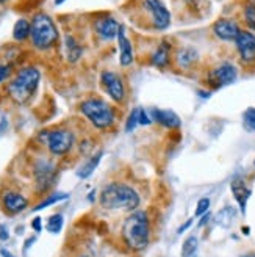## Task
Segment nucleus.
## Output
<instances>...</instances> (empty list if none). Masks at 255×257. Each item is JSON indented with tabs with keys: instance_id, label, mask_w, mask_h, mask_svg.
<instances>
[{
	"instance_id": "nucleus-36",
	"label": "nucleus",
	"mask_w": 255,
	"mask_h": 257,
	"mask_svg": "<svg viewBox=\"0 0 255 257\" xmlns=\"http://www.w3.org/2000/svg\"><path fill=\"white\" fill-rule=\"evenodd\" d=\"M210 216H211L210 213H203V218H202V220L199 221V227H200V226H203V224H205V223H207V221L210 220Z\"/></svg>"
},
{
	"instance_id": "nucleus-19",
	"label": "nucleus",
	"mask_w": 255,
	"mask_h": 257,
	"mask_svg": "<svg viewBox=\"0 0 255 257\" xmlns=\"http://www.w3.org/2000/svg\"><path fill=\"white\" fill-rule=\"evenodd\" d=\"M30 32H32V24L27 19H19L15 24V29H13V38L19 43L27 41L30 38Z\"/></svg>"
},
{
	"instance_id": "nucleus-4",
	"label": "nucleus",
	"mask_w": 255,
	"mask_h": 257,
	"mask_svg": "<svg viewBox=\"0 0 255 257\" xmlns=\"http://www.w3.org/2000/svg\"><path fill=\"white\" fill-rule=\"evenodd\" d=\"M32 32H30V41L38 50H49L58 43V29L46 13H38L32 19Z\"/></svg>"
},
{
	"instance_id": "nucleus-1",
	"label": "nucleus",
	"mask_w": 255,
	"mask_h": 257,
	"mask_svg": "<svg viewBox=\"0 0 255 257\" xmlns=\"http://www.w3.org/2000/svg\"><path fill=\"white\" fill-rule=\"evenodd\" d=\"M41 82V72L35 66H27L18 71L15 79H11L7 91L8 96L19 105H25L36 93L38 85Z\"/></svg>"
},
{
	"instance_id": "nucleus-32",
	"label": "nucleus",
	"mask_w": 255,
	"mask_h": 257,
	"mask_svg": "<svg viewBox=\"0 0 255 257\" xmlns=\"http://www.w3.org/2000/svg\"><path fill=\"white\" fill-rule=\"evenodd\" d=\"M150 122H152V118L147 114V111L139 108V125H149Z\"/></svg>"
},
{
	"instance_id": "nucleus-29",
	"label": "nucleus",
	"mask_w": 255,
	"mask_h": 257,
	"mask_svg": "<svg viewBox=\"0 0 255 257\" xmlns=\"http://www.w3.org/2000/svg\"><path fill=\"white\" fill-rule=\"evenodd\" d=\"M244 21L252 30H255V4H247L244 8Z\"/></svg>"
},
{
	"instance_id": "nucleus-21",
	"label": "nucleus",
	"mask_w": 255,
	"mask_h": 257,
	"mask_svg": "<svg viewBox=\"0 0 255 257\" xmlns=\"http://www.w3.org/2000/svg\"><path fill=\"white\" fill-rule=\"evenodd\" d=\"M196 60H197V52L191 47L180 49L177 54V63H178V66H182V68H189Z\"/></svg>"
},
{
	"instance_id": "nucleus-35",
	"label": "nucleus",
	"mask_w": 255,
	"mask_h": 257,
	"mask_svg": "<svg viewBox=\"0 0 255 257\" xmlns=\"http://www.w3.org/2000/svg\"><path fill=\"white\" fill-rule=\"evenodd\" d=\"M191 224H193V220H188V221H186L185 224H182L180 227H178V230H177V232H178V234H183L185 230H186V229H188V227H189Z\"/></svg>"
},
{
	"instance_id": "nucleus-43",
	"label": "nucleus",
	"mask_w": 255,
	"mask_h": 257,
	"mask_svg": "<svg viewBox=\"0 0 255 257\" xmlns=\"http://www.w3.org/2000/svg\"><path fill=\"white\" fill-rule=\"evenodd\" d=\"M253 165H255V160H253Z\"/></svg>"
},
{
	"instance_id": "nucleus-6",
	"label": "nucleus",
	"mask_w": 255,
	"mask_h": 257,
	"mask_svg": "<svg viewBox=\"0 0 255 257\" xmlns=\"http://www.w3.org/2000/svg\"><path fill=\"white\" fill-rule=\"evenodd\" d=\"M44 143L47 145L49 151L54 156H66V154L72 149L74 146V134L68 128H54V131H47L43 134Z\"/></svg>"
},
{
	"instance_id": "nucleus-18",
	"label": "nucleus",
	"mask_w": 255,
	"mask_h": 257,
	"mask_svg": "<svg viewBox=\"0 0 255 257\" xmlns=\"http://www.w3.org/2000/svg\"><path fill=\"white\" fill-rule=\"evenodd\" d=\"M171 58V44L168 41H161L157 50L150 57V64L155 68H166Z\"/></svg>"
},
{
	"instance_id": "nucleus-39",
	"label": "nucleus",
	"mask_w": 255,
	"mask_h": 257,
	"mask_svg": "<svg viewBox=\"0 0 255 257\" xmlns=\"http://www.w3.org/2000/svg\"><path fill=\"white\" fill-rule=\"evenodd\" d=\"M243 234H246V235L249 234V227H246V226L243 227Z\"/></svg>"
},
{
	"instance_id": "nucleus-42",
	"label": "nucleus",
	"mask_w": 255,
	"mask_h": 257,
	"mask_svg": "<svg viewBox=\"0 0 255 257\" xmlns=\"http://www.w3.org/2000/svg\"><path fill=\"white\" fill-rule=\"evenodd\" d=\"M185 2H188V4H191V2H194V0H185Z\"/></svg>"
},
{
	"instance_id": "nucleus-41",
	"label": "nucleus",
	"mask_w": 255,
	"mask_h": 257,
	"mask_svg": "<svg viewBox=\"0 0 255 257\" xmlns=\"http://www.w3.org/2000/svg\"><path fill=\"white\" fill-rule=\"evenodd\" d=\"M5 2H8V0H0V5H2V4H5Z\"/></svg>"
},
{
	"instance_id": "nucleus-24",
	"label": "nucleus",
	"mask_w": 255,
	"mask_h": 257,
	"mask_svg": "<svg viewBox=\"0 0 255 257\" xmlns=\"http://www.w3.org/2000/svg\"><path fill=\"white\" fill-rule=\"evenodd\" d=\"M68 198H69L68 193H52V195H50L49 198H46L44 201H41L40 204H38L33 210L38 212V210L47 209V207H50V205H54V204H57V202H60V201H65V199H68Z\"/></svg>"
},
{
	"instance_id": "nucleus-8",
	"label": "nucleus",
	"mask_w": 255,
	"mask_h": 257,
	"mask_svg": "<svg viewBox=\"0 0 255 257\" xmlns=\"http://www.w3.org/2000/svg\"><path fill=\"white\" fill-rule=\"evenodd\" d=\"M238 71L232 63H222L221 66H218L210 74V85L213 88H222L230 85L236 80Z\"/></svg>"
},
{
	"instance_id": "nucleus-10",
	"label": "nucleus",
	"mask_w": 255,
	"mask_h": 257,
	"mask_svg": "<svg viewBox=\"0 0 255 257\" xmlns=\"http://www.w3.org/2000/svg\"><path fill=\"white\" fill-rule=\"evenodd\" d=\"M239 57L244 61L255 60V35L247 30H241L235 40Z\"/></svg>"
},
{
	"instance_id": "nucleus-15",
	"label": "nucleus",
	"mask_w": 255,
	"mask_h": 257,
	"mask_svg": "<svg viewBox=\"0 0 255 257\" xmlns=\"http://www.w3.org/2000/svg\"><path fill=\"white\" fill-rule=\"evenodd\" d=\"M118 44H119V63L121 66H130L133 61V47L129 38L125 35V29L121 25L118 33Z\"/></svg>"
},
{
	"instance_id": "nucleus-11",
	"label": "nucleus",
	"mask_w": 255,
	"mask_h": 257,
	"mask_svg": "<svg viewBox=\"0 0 255 257\" xmlns=\"http://www.w3.org/2000/svg\"><path fill=\"white\" fill-rule=\"evenodd\" d=\"M119 29H121L119 22L114 18H111V16H102V18L96 19V22H94L96 33L105 41H110V40H114V38H118Z\"/></svg>"
},
{
	"instance_id": "nucleus-22",
	"label": "nucleus",
	"mask_w": 255,
	"mask_h": 257,
	"mask_svg": "<svg viewBox=\"0 0 255 257\" xmlns=\"http://www.w3.org/2000/svg\"><path fill=\"white\" fill-rule=\"evenodd\" d=\"M66 54H68V60L71 63H75L83 54L82 46L75 41L72 36H66Z\"/></svg>"
},
{
	"instance_id": "nucleus-38",
	"label": "nucleus",
	"mask_w": 255,
	"mask_h": 257,
	"mask_svg": "<svg viewBox=\"0 0 255 257\" xmlns=\"http://www.w3.org/2000/svg\"><path fill=\"white\" fill-rule=\"evenodd\" d=\"M66 0H55V5H61V4H65Z\"/></svg>"
},
{
	"instance_id": "nucleus-28",
	"label": "nucleus",
	"mask_w": 255,
	"mask_h": 257,
	"mask_svg": "<svg viewBox=\"0 0 255 257\" xmlns=\"http://www.w3.org/2000/svg\"><path fill=\"white\" fill-rule=\"evenodd\" d=\"M136 125H139V108H135L130 111L129 118H127V122H125V131L132 132L133 128H136Z\"/></svg>"
},
{
	"instance_id": "nucleus-13",
	"label": "nucleus",
	"mask_w": 255,
	"mask_h": 257,
	"mask_svg": "<svg viewBox=\"0 0 255 257\" xmlns=\"http://www.w3.org/2000/svg\"><path fill=\"white\" fill-rule=\"evenodd\" d=\"M2 204H4V209L13 215L19 213L29 207L27 198H24L21 193H16V191H5L2 196Z\"/></svg>"
},
{
	"instance_id": "nucleus-34",
	"label": "nucleus",
	"mask_w": 255,
	"mask_h": 257,
	"mask_svg": "<svg viewBox=\"0 0 255 257\" xmlns=\"http://www.w3.org/2000/svg\"><path fill=\"white\" fill-rule=\"evenodd\" d=\"M8 237H10L8 229L4 224H0V240H8Z\"/></svg>"
},
{
	"instance_id": "nucleus-20",
	"label": "nucleus",
	"mask_w": 255,
	"mask_h": 257,
	"mask_svg": "<svg viewBox=\"0 0 255 257\" xmlns=\"http://www.w3.org/2000/svg\"><path fill=\"white\" fill-rule=\"evenodd\" d=\"M100 160H102V152H97L96 156H93L83 166H80V170L77 171V177L79 179H88L89 176H91L96 171V168L99 166Z\"/></svg>"
},
{
	"instance_id": "nucleus-2",
	"label": "nucleus",
	"mask_w": 255,
	"mask_h": 257,
	"mask_svg": "<svg viewBox=\"0 0 255 257\" xmlns=\"http://www.w3.org/2000/svg\"><path fill=\"white\" fill-rule=\"evenodd\" d=\"M139 195L127 184H108L100 193V204L108 210H133L139 205Z\"/></svg>"
},
{
	"instance_id": "nucleus-12",
	"label": "nucleus",
	"mask_w": 255,
	"mask_h": 257,
	"mask_svg": "<svg viewBox=\"0 0 255 257\" xmlns=\"http://www.w3.org/2000/svg\"><path fill=\"white\" fill-rule=\"evenodd\" d=\"M213 32L222 41H235L241 30L233 19L221 18L213 24Z\"/></svg>"
},
{
	"instance_id": "nucleus-14",
	"label": "nucleus",
	"mask_w": 255,
	"mask_h": 257,
	"mask_svg": "<svg viewBox=\"0 0 255 257\" xmlns=\"http://www.w3.org/2000/svg\"><path fill=\"white\" fill-rule=\"evenodd\" d=\"M54 177H55V168L50 162L41 160L36 165V182H38L40 190L47 188L54 182Z\"/></svg>"
},
{
	"instance_id": "nucleus-23",
	"label": "nucleus",
	"mask_w": 255,
	"mask_h": 257,
	"mask_svg": "<svg viewBox=\"0 0 255 257\" xmlns=\"http://www.w3.org/2000/svg\"><path fill=\"white\" fill-rule=\"evenodd\" d=\"M233 218H235V210L232 207H225V209H222L218 215L214 216V221H216V224H219L221 227H228V226L232 224Z\"/></svg>"
},
{
	"instance_id": "nucleus-5",
	"label": "nucleus",
	"mask_w": 255,
	"mask_h": 257,
	"mask_svg": "<svg viewBox=\"0 0 255 257\" xmlns=\"http://www.w3.org/2000/svg\"><path fill=\"white\" fill-rule=\"evenodd\" d=\"M80 111L89 122L96 128H100V131L110 128L114 124V119H116L114 108L102 99H88L82 102Z\"/></svg>"
},
{
	"instance_id": "nucleus-31",
	"label": "nucleus",
	"mask_w": 255,
	"mask_h": 257,
	"mask_svg": "<svg viewBox=\"0 0 255 257\" xmlns=\"http://www.w3.org/2000/svg\"><path fill=\"white\" fill-rule=\"evenodd\" d=\"M11 72H13V69L10 64H0V83L8 80L11 77Z\"/></svg>"
},
{
	"instance_id": "nucleus-26",
	"label": "nucleus",
	"mask_w": 255,
	"mask_h": 257,
	"mask_svg": "<svg viewBox=\"0 0 255 257\" xmlns=\"http://www.w3.org/2000/svg\"><path fill=\"white\" fill-rule=\"evenodd\" d=\"M63 224H65V218H63V215H60V213H55V215H52L47 220V230L49 232H52V234H58L60 230L63 229Z\"/></svg>"
},
{
	"instance_id": "nucleus-25",
	"label": "nucleus",
	"mask_w": 255,
	"mask_h": 257,
	"mask_svg": "<svg viewBox=\"0 0 255 257\" xmlns=\"http://www.w3.org/2000/svg\"><path fill=\"white\" fill-rule=\"evenodd\" d=\"M199 246V241L196 235H191L183 241V246H182V257H193L197 251Z\"/></svg>"
},
{
	"instance_id": "nucleus-7",
	"label": "nucleus",
	"mask_w": 255,
	"mask_h": 257,
	"mask_svg": "<svg viewBox=\"0 0 255 257\" xmlns=\"http://www.w3.org/2000/svg\"><path fill=\"white\" fill-rule=\"evenodd\" d=\"M102 86L114 102H122L125 99V85L121 77L113 71H104L100 75Z\"/></svg>"
},
{
	"instance_id": "nucleus-16",
	"label": "nucleus",
	"mask_w": 255,
	"mask_h": 257,
	"mask_svg": "<svg viewBox=\"0 0 255 257\" xmlns=\"http://www.w3.org/2000/svg\"><path fill=\"white\" fill-rule=\"evenodd\" d=\"M152 119L157 121L160 125L166 128H177L180 127V118L177 116V113L172 110H161V108H152L150 111Z\"/></svg>"
},
{
	"instance_id": "nucleus-9",
	"label": "nucleus",
	"mask_w": 255,
	"mask_h": 257,
	"mask_svg": "<svg viewBox=\"0 0 255 257\" xmlns=\"http://www.w3.org/2000/svg\"><path fill=\"white\" fill-rule=\"evenodd\" d=\"M144 5L150 11L152 19H154V25L158 30H166L171 24V13L164 7L161 0H144Z\"/></svg>"
},
{
	"instance_id": "nucleus-3",
	"label": "nucleus",
	"mask_w": 255,
	"mask_h": 257,
	"mask_svg": "<svg viewBox=\"0 0 255 257\" xmlns=\"http://www.w3.org/2000/svg\"><path fill=\"white\" fill-rule=\"evenodd\" d=\"M122 238L125 245L135 251H141L149 245L150 226L146 212L138 210L127 218L122 226Z\"/></svg>"
},
{
	"instance_id": "nucleus-37",
	"label": "nucleus",
	"mask_w": 255,
	"mask_h": 257,
	"mask_svg": "<svg viewBox=\"0 0 255 257\" xmlns=\"http://www.w3.org/2000/svg\"><path fill=\"white\" fill-rule=\"evenodd\" d=\"M0 254H2V257H15V255H13L10 251H7L5 248H2V249H0Z\"/></svg>"
},
{
	"instance_id": "nucleus-33",
	"label": "nucleus",
	"mask_w": 255,
	"mask_h": 257,
	"mask_svg": "<svg viewBox=\"0 0 255 257\" xmlns=\"http://www.w3.org/2000/svg\"><path fill=\"white\" fill-rule=\"evenodd\" d=\"M32 227L36 230V232H41V230H43V220H41V216H35L33 218Z\"/></svg>"
},
{
	"instance_id": "nucleus-27",
	"label": "nucleus",
	"mask_w": 255,
	"mask_h": 257,
	"mask_svg": "<svg viewBox=\"0 0 255 257\" xmlns=\"http://www.w3.org/2000/svg\"><path fill=\"white\" fill-rule=\"evenodd\" d=\"M243 122L249 132H255V108L253 107H249L243 113Z\"/></svg>"
},
{
	"instance_id": "nucleus-17",
	"label": "nucleus",
	"mask_w": 255,
	"mask_h": 257,
	"mask_svg": "<svg viewBox=\"0 0 255 257\" xmlns=\"http://www.w3.org/2000/svg\"><path fill=\"white\" fill-rule=\"evenodd\" d=\"M230 188H232L233 198L236 199L241 209V213H246V205H247V199L250 198V190L246 187V184L241 181V179H233Z\"/></svg>"
},
{
	"instance_id": "nucleus-30",
	"label": "nucleus",
	"mask_w": 255,
	"mask_h": 257,
	"mask_svg": "<svg viewBox=\"0 0 255 257\" xmlns=\"http://www.w3.org/2000/svg\"><path fill=\"white\" fill-rule=\"evenodd\" d=\"M208 207H210V199H208V198H202V199L197 202V207H196L194 215H196V216H202L203 213H207Z\"/></svg>"
},
{
	"instance_id": "nucleus-40",
	"label": "nucleus",
	"mask_w": 255,
	"mask_h": 257,
	"mask_svg": "<svg viewBox=\"0 0 255 257\" xmlns=\"http://www.w3.org/2000/svg\"><path fill=\"white\" fill-rule=\"evenodd\" d=\"M241 257H255V254H246V255H241Z\"/></svg>"
}]
</instances>
